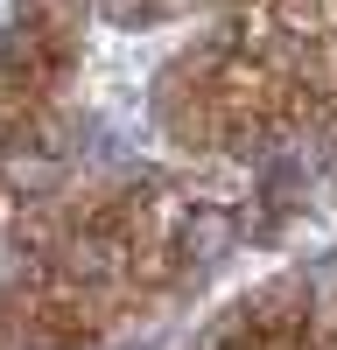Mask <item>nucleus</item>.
Masks as SVG:
<instances>
[{
  "label": "nucleus",
  "mask_w": 337,
  "mask_h": 350,
  "mask_svg": "<svg viewBox=\"0 0 337 350\" xmlns=\"http://www.w3.org/2000/svg\"><path fill=\"white\" fill-rule=\"evenodd\" d=\"M232 239H239V217L225 211V203H197L183 217V231H176V252L190 267H218V259L232 252Z\"/></svg>",
  "instance_id": "obj_1"
},
{
  "label": "nucleus",
  "mask_w": 337,
  "mask_h": 350,
  "mask_svg": "<svg viewBox=\"0 0 337 350\" xmlns=\"http://www.w3.org/2000/svg\"><path fill=\"white\" fill-rule=\"evenodd\" d=\"M0 168H8V183H14V189H42V183H56V154L28 148V140H21L14 154H0Z\"/></svg>",
  "instance_id": "obj_2"
},
{
  "label": "nucleus",
  "mask_w": 337,
  "mask_h": 350,
  "mask_svg": "<svg viewBox=\"0 0 337 350\" xmlns=\"http://www.w3.org/2000/svg\"><path fill=\"white\" fill-rule=\"evenodd\" d=\"M28 28V0H0V49H14Z\"/></svg>",
  "instance_id": "obj_3"
}]
</instances>
